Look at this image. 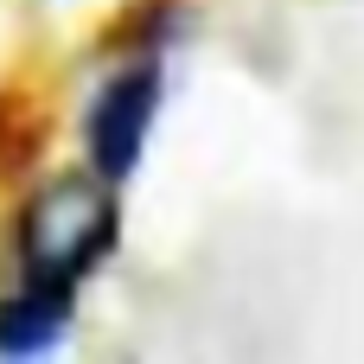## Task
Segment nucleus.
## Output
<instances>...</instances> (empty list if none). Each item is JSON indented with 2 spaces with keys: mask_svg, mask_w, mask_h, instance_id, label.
Returning a JSON list of instances; mask_svg holds the SVG:
<instances>
[{
  "mask_svg": "<svg viewBox=\"0 0 364 364\" xmlns=\"http://www.w3.org/2000/svg\"><path fill=\"white\" fill-rule=\"evenodd\" d=\"M160 102H166V51L160 45H134L90 96L83 109V160L128 186L147 160V141H154V122H160Z\"/></svg>",
  "mask_w": 364,
  "mask_h": 364,
  "instance_id": "nucleus-2",
  "label": "nucleus"
},
{
  "mask_svg": "<svg viewBox=\"0 0 364 364\" xmlns=\"http://www.w3.org/2000/svg\"><path fill=\"white\" fill-rule=\"evenodd\" d=\"M122 243V186L102 179L90 160L70 173L38 179L13 211V275L83 288Z\"/></svg>",
  "mask_w": 364,
  "mask_h": 364,
  "instance_id": "nucleus-1",
  "label": "nucleus"
},
{
  "mask_svg": "<svg viewBox=\"0 0 364 364\" xmlns=\"http://www.w3.org/2000/svg\"><path fill=\"white\" fill-rule=\"evenodd\" d=\"M77 320V288H51V282H19L0 294V358H45L70 339Z\"/></svg>",
  "mask_w": 364,
  "mask_h": 364,
  "instance_id": "nucleus-3",
  "label": "nucleus"
}]
</instances>
